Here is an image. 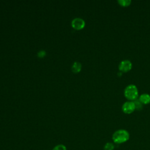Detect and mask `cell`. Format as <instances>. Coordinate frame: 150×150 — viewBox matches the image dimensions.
Returning <instances> with one entry per match:
<instances>
[{
	"mask_svg": "<svg viewBox=\"0 0 150 150\" xmlns=\"http://www.w3.org/2000/svg\"><path fill=\"white\" fill-rule=\"evenodd\" d=\"M129 138V132L124 129H120L115 131L112 135V139L114 143L120 144L127 142Z\"/></svg>",
	"mask_w": 150,
	"mask_h": 150,
	"instance_id": "6da1fadb",
	"label": "cell"
},
{
	"mask_svg": "<svg viewBox=\"0 0 150 150\" xmlns=\"http://www.w3.org/2000/svg\"><path fill=\"white\" fill-rule=\"evenodd\" d=\"M124 95L127 98L130 100H135L138 96V88L134 84L128 85L124 90Z\"/></svg>",
	"mask_w": 150,
	"mask_h": 150,
	"instance_id": "7a4b0ae2",
	"label": "cell"
},
{
	"mask_svg": "<svg viewBox=\"0 0 150 150\" xmlns=\"http://www.w3.org/2000/svg\"><path fill=\"white\" fill-rule=\"evenodd\" d=\"M71 25L74 29L80 30L85 26V21L82 18H76L72 20Z\"/></svg>",
	"mask_w": 150,
	"mask_h": 150,
	"instance_id": "3957f363",
	"label": "cell"
},
{
	"mask_svg": "<svg viewBox=\"0 0 150 150\" xmlns=\"http://www.w3.org/2000/svg\"><path fill=\"white\" fill-rule=\"evenodd\" d=\"M135 109V104L132 101H126L123 104L122 106V110L123 112L126 114H130Z\"/></svg>",
	"mask_w": 150,
	"mask_h": 150,
	"instance_id": "277c9868",
	"label": "cell"
},
{
	"mask_svg": "<svg viewBox=\"0 0 150 150\" xmlns=\"http://www.w3.org/2000/svg\"><path fill=\"white\" fill-rule=\"evenodd\" d=\"M119 70L122 72H127L132 68V63L129 60H122L118 66Z\"/></svg>",
	"mask_w": 150,
	"mask_h": 150,
	"instance_id": "5b68a950",
	"label": "cell"
},
{
	"mask_svg": "<svg viewBox=\"0 0 150 150\" xmlns=\"http://www.w3.org/2000/svg\"><path fill=\"white\" fill-rule=\"evenodd\" d=\"M139 100L143 104H148L150 102V95L147 93H143L139 96Z\"/></svg>",
	"mask_w": 150,
	"mask_h": 150,
	"instance_id": "8992f818",
	"label": "cell"
},
{
	"mask_svg": "<svg viewBox=\"0 0 150 150\" xmlns=\"http://www.w3.org/2000/svg\"><path fill=\"white\" fill-rule=\"evenodd\" d=\"M81 64L79 62H74L71 66V70L73 73H77L81 71Z\"/></svg>",
	"mask_w": 150,
	"mask_h": 150,
	"instance_id": "52a82bcc",
	"label": "cell"
},
{
	"mask_svg": "<svg viewBox=\"0 0 150 150\" xmlns=\"http://www.w3.org/2000/svg\"><path fill=\"white\" fill-rule=\"evenodd\" d=\"M114 145L112 142H107L104 146V150H114Z\"/></svg>",
	"mask_w": 150,
	"mask_h": 150,
	"instance_id": "ba28073f",
	"label": "cell"
},
{
	"mask_svg": "<svg viewBox=\"0 0 150 150\" xmlns=\"http://www.w3.org/2000/svg\"><path fill=\"white\" fill-rule=\"evenodd\" d=\"M134 103L135 104V108L137 110H141L142 108V103L137 99H135L134 101Z\"/></svg>",
	"mask_w": 150,
	"mask_h": 150,
	"instance_id": "9c48e42d",
	"label": "cell"
},
{
	"mask_svg": "<svg viewBox=\"0 0 150 150\" xmlns=\"http://www.w3.org/2000/svg\"><path fill=\"white\" fill-rule=\"evenodd\" d=\"M131 2V1L130 0H119V1H118V2L120 4V5L121 6H128L130 4Z\"/></svg>",
	"mask_w": 150,
	"mask_h": 150,
	"instance_id": "30bf717a",
	"label": "cell"
},
{
	"mask_svg": "<svg viewBox=\"0 0 150 150\" xmlns=\"http://www.w3.org/2000/svg\"><path fill=\"white\" fill-rule=\"evenodd\" d=\"M52 150H67V148L65 145L63 144H59L55 146Z\"/></svg>",
	"mask_w": 150,
	"mask_h": 150,
	"instance_id": "8fae6325",
	"label": "cell"
},
{
	"mask_svg": "<svg viewBox=\"0 0 150 150\" xmlns=\"http://www.w3.org/2000/svg\"><path fill=\"white\" fill-rule=\"evenodd\" d=\"M46 56V52L45 50H40L38 53V56L40 58H42Z\"/></svg>",
	"mask_w": 150,
	"mask_h": 150,
	"instance_id": "7c38bea8",
	"label": "cell"
}]
</instances>
